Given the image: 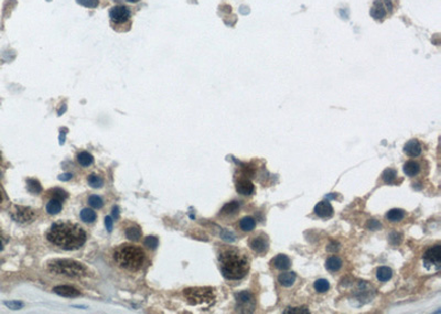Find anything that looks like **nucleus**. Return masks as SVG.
<instances>
[{"mask_svg": "<svg viewBox=\"0 0 441 314\" xmlns=\"http://www.w3.org/2000/svg\"><path fill=\"white\" fill-rule=\"evenodd\" d=\"M46 237L52 244L66 251L78 249L86 242V234L83 228L76 224L66 222L53 224Z\"/></svg>", "mask_w": 441, "mask_h": 314, "instance_id": "obj_1", "label": "nucleus"}, {"mask_svg": "<svg viewBox=\"0 0 441 314\" xmlns=\"http://www.w3.org/2000/svg\"><path fill=\"white\" fill-rule=\"evenodd\" d=\"M219 260L223 276L229 280L243 279L249 270L248 259L237 249L232 248L222 252Z\"/></svg>", "mask_w": 441, "mask_h": 314, "instance_id": "obj_2", "label": "nucleus"}, {"mask_svg": "<svg viewBox=\"0 0 441 314\" xmlns=\"http://www.w3.org/2000/svg\"><path fill=\"white\" fill-rule=\"evenodd\" d=\"M114 258L122 268L129 271H137L145 263V253L140 247L123 244L115 249Z\"/></svg>", "mask_w": 441, "mask_h": 314, "instance_id": "obj_3", "label": "nucleus"}, {"mask_svg": "<svg viewBox=\"0 0 441 314\" xmlns=\"http://www.w3.org/2000/svg\"><path fill=\"white\" fill-rule=\"evenodd\" d=\"M48 268L55 275L72 278H80L86 275V268L78 261L72 259H53L48 263Z\"/></svg>", "mask_w": 441, "mask_h": 314, "instance_id": "obj_4", "label": "nucleus"}, {"mask_svg": "<svg viewBox=\"0 0 441 314\" xmlns=\"http://www.w3.org/2000/svg\"><path fill=\"white\" fill-rule=\"evenodd\" d=\"M110 25L114 30L126 32L132 26V11L123 5H117L109 10Z\"/></svg>", "mask_w": 441, "mask_h": 314, "instance_id": "obj_5", "label": "nucleus"}, {"mask_svg": "<svg viewBox=\"0 0 441 314\" xmlns=\"http://www.w3.org/2000/svg\"><path fill=\"white\" fill-rule=\"evenodd\" d=\"M184 296L191 304L210 303L214 300L213 290L210 288H190L184 290Z\"/></svg>", "mask_w": 441, "mask_h": 314, "instance_id": "obj_6", "label": "nucleus"}, {"mask_svg": "<svg viewBox=\"0 0 441 314\" xmlns=\"http://www.w3.org/2000/svg\"><path fill=\"white\" fill-rule=\"evenodd\" d=\"M10 216L17 223L28 224V223L32 222L35 215H34L33 209L30 207L16 205V206H14L13 211L10 212Z\"/></svg>", "mask_w": 441, "mask_h": 314, "instance_id": "obj_7", "label": "nucleus"}, {"mask_svg": "<svg viewBox=\"0 0 441 314\" xmlns=\"http://www.w3.org/2000/svg\"><path fill=\"white\" fill-rule=\"evenodd\" d=\"M423 261H425V265L427 268L429 266H431V267H436V269L438 270L440 268V263H441V246L436 245L431 248H429L425 253V255H423Z\"/></svg>", "mask_w": 441, "mask_h": 314, "instance_id": "obj_8", "label": "nucleus"}, {"mask_svg": "<svg viewBox=\"0 0 441 314\" xmlns=\"http://www.w3.org/2000/svg\"><path fill=\"white\" fill-rule=\"evenodd\" d=\"M235 296H236L237 303L240 309H245L244 312H253L255 307V301L254 296H253L250 292L243 291L237 293Z\"/></svg>", "mask_w": 441, "mask_h": 314, "instance_id": "obj_9", "label": "nucleus"}, {"mask_svg": "<svg viewBox=\"0 0 441 314\" xmlns=\"http://www.w3.org/2000/svg\"><path fill=\"white\" fill-rule=\"evenodd\" d=\"M249 246L253 249V251L258 253V254H263L265 252L268 251L269 247V243L267 237L265 236L264 234H260L258 236H255L249 243Z\"/></svg>", "mask_w": 441, "mask_h": 314, "instance_id": "obj_10", "label": "nucleus"}, {"mask_svg": "<svg viewBox=\"0 0 441 314\" xmlns=\"http://www.w3.org/2000/svg\"><path fill=\"white\" fill-rule=\"evenodd\" d=\"M314 213L320 218H329L333 215V207L328 201H321L314 207Z\"/></svg>", "mask_w": 441, "mask_h": 314, "instance_id": "obj_11", "label": "nucleus"}, {"mask_svg": "<svg viewBox=\"0 0 441 314\" xmlns=\"http://www.w3.org/2000/svg\"><path fill=\"white\" fill-rule=\"evenodd\" d=\"M421 144L419 143V141L417 140V139H413V140H409L407 143L405 144L404 147V152L407 154L408 156H411V158H416V156H419L421 153Z\"/></svg>", "mask_w": 441, "mask_h": 314, "instance_id": "obj_12", "label": "nucleus"}, {"mask_svg": "<svg viewBox=\"0 0 441 314\" xmlns=\"http://www.w3.org/2000/svg\"><path fill=\"white\" fill-rule=\"evenodd\" d=\"M236 191L242 195H251L254 193L255 187L248 179H240L236 183Z\"/></svg>", "mask_w": 441, "mask_h": 314, "instance_id": "obj_13", "label": "nucleus"}, {"mask_svg": "<svg viewBox=\"0 0 441 314\" xmlns=\"http://www.w3.org/2000/svg\"><path fill=\"white\" fill-rule=\"evenodd\" d=\"M387 14V9L383 3V0H376L373 4V7L370 8V16L376 20H382L385 18Z\"/></svg>", "mask_w": 441, "mask_h": 314, "instance_id": "obj_14", "label": "nucleus"}, {"mask_svg": "<svg viewBox=\"0 0 441 314\" xmlns=\"http://www.w3.org/2000/svg\"><path fill=\"white\" fill-rule=\"evenodd\" d=\"M53 291H54L58 295L64 296V298H76V296H79L81 294L78 289L70 287V286L56 287V288L53 289Z\"/></svg>", "mask_w": 441, "mask_h": 314, "instance_id": "obj_15", "label": "nucleus"}, {"mask_svg": "<svg viewBox=\"0 0 441 314\" xmlns=\"http://www.w3.org/2000/svg\"><path fill=\"white\" fill-rule=\"evenodd\" d=\"M273 264L276 268L279 269V270H287V269L290 268L291 261L288 256H286L284 254H279L273 259Z\"/></svg>", "mask_w": 441, "mask_h": 314, "instance_id": "obj_16", "label": "nucleus"}, {"mask_svg": "<svg viewBox=\"0 0 441 314\" xmlns=\"http://www.w3.org/2000/svg\"><path fill=\"white\" fill-rule=\"evenodd\" d=\"M297 276L295 272H284L280 273L278 277V282L281 284L282 287L289 288L291 286H293V283L296 282Z\"/></svg>", "mask_w": 441, "mask_h": 314, "instance_id": "obj_17", "label": "nucleus"}, {"mask_svg": "<svg viewBox=\"0 0 441 314\" xmlns=\"http://www.w3.org/2000/svg\"><path fill=\"white\" fill-rule=\"evenodd\" d=\"M403 170H404L406 176L415 177L420 172V165L417 161L410 160V161L406 162V164L404 165Z\"/></svg>", "mask_w": 441, "mask_h": 314, "instance_id": "obj_18", "label": "nucleus"}, {"mask_svg": "<svg viewBox=\"0 0 441 314\" xmlns=\"http://www.w3.org/2000/svg\"><path fill=\"white\" fill-rule=\"evenodd\" d=\"M343 263L342 259L338 256H331V257H329L326 261V268L327 270L331 271V272H335L339 271L341 269V267H342Z\"/></svg>", "mask_w": 441, "mask_h": 314, "instance_id": "obj_19", "label": "nucleus"}, {"mask_svg": "<svg viewBox=\"0 0 441 314\" xmlns=\"http://www.w3.org/2000/svg\"><path fill=\"white\" fill-rule=\"evenodd\" d=\"M404 217H405V212L403 209H398V208L391 209V211L386 214V218L392 223L401 222V220L404 219Z\"/></svg>", "mask_w": 441, "mask_h": 314, "instance_id": "obj_20", "label": "nucleus"}, {"mask_svg": "<svg viewBox=\"0 0 441 314\" xmlns=\"http://www.w3.org/2000/svg\"><path fill=\"white\" fill-rule=\"evenodd\" d=\"M392 276H393L392 269L388 268V267H385V266L380 267L377 271H376V277H377L379 280L382 282L388 281L392 278Z\"/></svg>", "mask_w": 441, "mask_h": 314, "instance_id": "obj_21", "label": "nucleus"}, {"mask_svg": "<svg viewBox=\"0 0 441 314\" xmlns=\"http://www.w3.org/2000/svg\"><path fill=\"white\" fill-rule=\"evenodd\" d=\"M255 226H256V220L250 216L244 217L239 222V227L244 231H251L253 229L255 228Z\"/></svg>", "mask_w": 441, "mask_h": 314, "instance_id": "obj_22", "label": "nucleus"}, {"mask_svg": "<svg viewBox=\"0 0 441 314\" xmlns=\"http://www.w3.org/2000/svg\"><path fill=\"white\" fill-rule=\"evenodd\" d=\"M62 209V202L57 201V200H51L48 204H46V212L51 215H55L57 213H60Z\"/></svg>", "mask_w": 441, "mask_h": 314, "instance_id": "obj_23", "label": "nucleus"}, {"mask_svg": "<svg viewBox=\"0 0 441 314\" xmlns=\"http://www.w3.org/2000/svg\"><path fill=\"white\" fill-rule=\"evenodd\" d=\"M27 188L29 192H31L33 194H39L42 191V187H41L40 182L35 179H28L27 180Z\"/></svg>", "mask_w": 441, "mask_h": 314, "instance_id": "obj_24", "label": "nucleus"}, {"mask_svg": "<svg viewBox=\"0 0 441 314\" xmlns=\"http://www.w3.org/2000/svg\"><path fill=\"white\" fill-rule=\"evenodd\" d=\"M80 216H81V219L83 220V222L88 223V224L95 222V219H96L95 212H93L92 209H90V208H84L83 211L81 212Z\"/></svg>", "mask_w": 441, "mask_h": 314, "instance_id": "obj_25", "label": "nucleus"}, {"mask_svg": "<svg viewBox=\"0 0 441 314\" xmlns=\"http://www.w3.org/2000/svg\"><path fill=\"white\" fill-rule=\"evenodd\" d=\"M397 177V172L394 169H386V170L382 174V179L386 184H393L395 182Z\"/></svg>", "mask_w": 441, "mask_h": 314, "instance_id": "obj_26", "label": "nucleus"}, {"mask_svg": "<svg viewBox=\"0 0 441 314\" xmlns=\"http://www.w3.org/2000/svg\"><path fill=\"white\" fill-rule=\"evenodd\" d=\"M239 207H240V205H239V203H238V202H231V203H227V204L224 205V207L222 208L221 213H222V214H224V215H233V214H235V213H237V211L239 209Z\"/></svg>", "mask_w": 441, "mask_h": 314, "instance_id": "obj_27", "label": "nucleus"}, {"mask_svg": "<svg viewBox=\"0 0 441 314\" xmlns=\"http://www.w3.org/2000/svg\"><path fill=\"white\" fill-rule=\"evenodd\" d=\"M48 193H49V195L52 196V199L57 200L60 202H63L64 200H67V197H68V193L66 191H63L62 189H57V188L50 190Z\"/></svg>", "mask_w": 441, "mask_h": 314, "instance_id": "obj_28", "label": "nucleus"}, {"mask_svg": "<svg viewBox=\"0 0 441 314\" xmlns=\"http://www.w3.org/2000/svg\"><path fill=\"white\" fill-rule=\"evenodd\" d=\"M78 161L81 166L88 167L93 164V156L88 152H81L78 154Z\"/></svg>", "mask_w": 441, "mask_h": 314, "instance_id": "obj_29", "label": "nucleus"}, {"mask_svg": "<svg viewBox=\"0 0 441 314\" xmlns=\"http://www.w3.org/2000/svg\"><path fill=\"white\" fill-rule=\"evenodd\" d=\"M329 288H330V283H329V281L326 280V279H318V280L314 282L316 291L320 293L327 292Z\"/></svg>", "mask_w": 441, "mask_h": 314, "instance_id": "obj_30", "label": "nucleus"}, {"mask_svg": "<svg viewBox=\"0 0 441 314\" xmlns=\"http://www.w3.org/2000/svg\"><path fill=\"white\" fill-rule=\"evenodd\" d=\"M87 182H88V184H90V187L94 188V189L102 188L103 184H104L103 179L101 177L95 176V174H91V176L88 177V179H87Z\"/></svg>", "mask_w": 441, "mask_h": 314, "instance_id": "obj_31", "label": "nucleus"}, {"mask_svg": "<svg viewBox=\"0 0 441 314\" xmlns=\"http://www.w3.org/2000/svg\"><path fill=\"white\" fill-rule=\"evenodd\" d=\"M141 236V231L138 227H129L126 229V237L129 241L137 242Z\"/></svg>", "mask_w": 441, "mask_h": 314, "instance_id": "obj_32", "label": "nucleus"}, {"mask_svg": "<svg viewBox=\"0 0 441 314\" xmlns=\"http://www.w3.org/2000/svg\"><path fill=\"white\" fill-rule=\"evenodd\" d=\"M88 203H90V205H91L93 208H96V209L101 208V207L104 205L103 200H102L99 196H97V195H92V196H90V199H88Z\"/></svg>", "mask_w": 441, "mask_h": 314, "instance_id": "obj_33", "label": "nucleus"}, {"mask_svg": "<svg viewBox=\"0 0 441 314\" xmlns=\"http://www.w3.org/2000/svg\"><path fill=\"white\" fill-rule=\"evenodd\" d=\"M4 304L7 306L9 310H13V311L20 310L23 307V303L20 301H7V302H4Z\"/></svg>", "mask_w": 441, "mask_h": 314, "instance_id": "obj_34", "label": "nucleus"}, {"mask_svg": "<svg viewBox=\"0 0 441 314\" xmlns=\"http://www.w3.org/2000/svg\"><path fill=\"white\" fill-rule=\"evenodd\" d=\"M145 245L150 249H155L158 246V238L154 236H148L145 240Z\"/></svg>", "mask_w": 441, "mask_h": 314, "instance_id": "obj_35", "label": "nucleus"}, {"mask_svg": "<svg viewBox=\"0 0 441 314\" xmlns=\"http://www.w3.org/2000/svg\"><path fill=\"white\" fill-rule=\"evenodd\" d=\"M79 4H81L82 6H85V7H97L98 5V0H76Z\"/></svg>", "mask_w": 441, "mask_h": 314, "instance_id": "obj_36", "label": "nucleus"}, {"mask_svg": "<svg viewBox=\"0 0 441 314\" xmlns=\"http://www.w3.org/2000/svg\"><path fill=\"white\" fill-rule=\"evenodd\" d=\"M284 313H309V310L305 307H289Z\"/></svg>", "mask_w": 441, "mask_h": 314, "instance_id": "obj_37", "label": "nucleus"}, {"mask_svg": "<svg viewBox=\"0 0 441 314\" xmlns=\"http://www.w3.org/2000/svg\"><path fill=\"white\" fill-rule=\"evenodd\" d=\"M105 226H106V228H107V230L109 232L113 230V219H111L110 216H106L105 217Z\"/></svg>", "mask_w": 441, "mask_h": 314, "instance_id": "obj_38", "label": "nucleus"}, {"mask_svg": "<svg viewBox=\"0 0 441 314\" xmlns=\"http://www.w3.org/2000/svg\"><path fill=\"white\" fill-rule=\"evenodd\" d=\"M222 238L225 241H234V236L229 231L224 230L222 232Z\"/></svg>", "mask_w": 441, "mask_h": 314, "instance_id": "obj_39", "label": "nucleus"}, {"mask_svg": "<svg viewBox=\"0 0 441 314\" xmlns=\"http://www.w3.org/2000/svg\"><path fill=\"white\" fill-rule=\"evenodd\" d=\"M72 178V174L71 173H63L61 176H58V180H61V181H69Z\"/></svg>", "mask_w": 441, "mask_h": 314, "instance_id": "obj_40", "label": "nucleus"}, {"mask_svg": "<svg viewBox=\"0 0 441 314\" xmlns=\"http://www.w3.org/2000/svg\"><path fill=\"white\" fill-rule=\"evenodd\" d=\"M369 227H370V229L376 230V229L381 227V224H379L377 222H376V220H370V222H369Z\"/></svg>", "mask_w": 441, "mask_h": 314, "instance_id": "obj_41", "label": "nucleus"}, {"mask_svg": "<svg viewBox=\"0 0 441 314\" xmlns=\"http://www.w3.org/2000/svg\"><path fill=\"white\" fill-rule=\"evenodd\" d=\"M113 217L115 219H118V217H119V208H118V206H114V208H113Z\"/></svg>", "mask_w": 441, "mask_h": 314, "instance_id": "obj_42", "label": "nucleus"}, {"mask_svg": "<svg viewBox=\"0 0 441 314\" xmlns=\"http://www.w3.org/2000/svg\"><path fill=\"white\" fill-rule=\"evenodd\" d=\"M5 245H6V238L2 235V232H0V251H3Z\"/></svg>", "mask_w": 441, "mask_h": 314, "instance_id": "obj_43", "label": "nucleus"}, {"mask_svg": "<svg viewBox=\"0 0 441 314\" xmlns=\"http://www.w3.org/2000/svg\"><path fill=\"white\" fill-rule=\"evenodd\" d=\"M64 141H66V132H64V131L62 130L61 133H60V143L63 144Z\"/></svg>", "mask_w": 441, "mask_h": 314, "instance_id": "obj_44", "label": "nucleus"}, {"mask_svg": "<svg viewBox=\"0 0 441 314\" xmlns=\"http://www.w3.org/2000/svg\"><path fill=\"white\" fill-rule=\"evenodd\" d=\"M126 2H128V3H138V2H140V0H126Z\"/></svg>", "mask_w": 441, "mask_h": 314, "instance_id": "obj_45", "label": "nucleus"}, {"mask_svg": "<svg viewBox=\"0 0 441 314\" xmlns=\"http://www.w3.org/2000/svg\"><path fill=\"white\" fill-rule=\"evenodd\" d=\"M0 202H2V193H0Z\"/></svg>", "mask_w": 441, "mask_h": 314, "instance_id": "obj_46", "label": "nucleus"}]
</instances>
